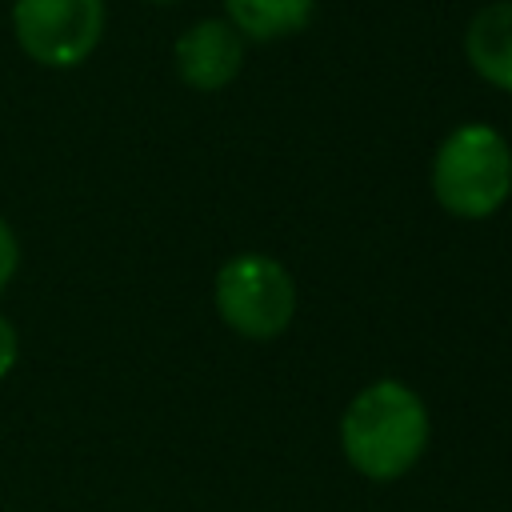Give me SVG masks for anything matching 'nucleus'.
<instances>
[{
	"instance_id": "1",
	"label": "nucleus",
	"mask_w": 512,
	"mask_h": 512,
	"mask_svg": "<svg viewBox=\"0 0 512 512\" xmlns=\"http://www.w3.org/2000/svg\"><path fill=\"white\" fill-rule=\"evenodd\" d=\"M340 448L368 480L404 476L428 448V408L400 380H376L340 416Z\"/></svg>"
},
{
	"instance_id": "10",
	"label": "nucleus",
	"mask_w": 512,
	"mask_h": 512,
	"mask_svg": "<svg viewBox=\"0 0 512 512\" xmlns=\"http://www.w3.org/2000/svg\"><path fill=\"white\" fill-rule=\"evenodd\" d=\"M156 4H172V0H156Z\"/></svg>"
},
{
	"instance_id": "8",
	"label": "nucleus",
	"mask_w": 512,
	"mask_h": 512,
	"mask_svg": "<svg viewBox=\"0 0 512 512\" xmlns=\"http://www.w3.org/2000/svg\"><path fill=\"white\" fill-rule=\"evenodd\" d=\"M16 264H20L16 236H12V228L0 220V292H4V288H8V280L16 276Z\"/></svg>"
},
{
	"instance_id": "7",
	"label": "nucleus",
	"mask_w": 512,
	"mask_h": 512,
	"mask_svg": "<svg viewBox=\"0 0 512 512\" xmlns=\"http://www.w3.org/2000/svg\"><path fill=\"white\" fill-rule=\"evenodd\" d=\"M232 24L252 40L292 36L308 24L316 0H224Z\"/></svg>"
},
{
	"instance_id": "6",
	"label": "nucleus",
	"mask_w": 512,
	"mask_h": 512,
	"mask_svg": "<svg viewBox=\"0 0 512 512\" xmlns=\"http://www.w3.org/2000/svg\"><path fill=\"white\" fill-rule=\"evenodd\" d=\"M464 52L488 84L512 92V0H496L472 16Z\"/></svg>"
},
{
	"instance_id": "4",
	"label": "nucleus",
	"mask_w": 512,
	"mask_h": 512,
	"mask_svg": "<svg viewBox=\"0 0 512 512\" xmlns=\"http://www.w3.org/2000/svg\"><path fill=\"white\" fill-rule=\"evenodd\" d=\"M12 28L36 64L72 68L100 44L104 0H16Z\"/></svg>"
},
{
	"instance_id": "5",
	"label": "nucleus",
	"mask_w": 512,
	"mask_h": 512,
	"mask_svg": "<svg viewBox=\"0 0 512 512\" xmlns=\"http://www.w3.org/2000/svg\"><path fill=\"white\" fill-rule=\"evenodd\" d=\"M244 64L240 32L224 20H200L176 40V72L200 92H216L236 80Z\"/></svg>"
},
{
	"instance_id": "9",
	"label": "nucleus",
	"mask_w": 512,
	"mask_h": 512,
	"mask_svg": "<svg viewBox=\"0 0 512 512\" xmlns=\"http://www.w3.org/2000/svg\"><path fill=\"white\" fill-rule=\"evenodd\" d=\"M16 356H20V340H16V328H12V324L0 316V380L12 372Z\"/></svg>"
},
{
	"instance_id": "3",
	"label": "nucleus",
	"mask_w": 512,
	"mask_h": 512,
	"mask_svg": "<svg viewBox=\"0 0 512 512\" xmlns=\"http://www.w3.org/2000/svg\"><path fill=\"white\" fill-rule=\"evenodd\" d=\"M216 312L248 340L280 336L296 312V284L280 260L240 252L216 272Z\"/></svg>"
},
{
	"instance_id": "2",
	"label": "nucleus",
	"mask_w": 512,
	"mask_h": 512,
	"mask_svg": "<svg viewBox=\"0 0 512 512\" xmlns=\"http://www.w3.org/2000/svg\"><path fill=\"white\" fill-rule=\"evenodd\" d=\"M432 192L460 220L492 216L512 192V148L488 124H464L436 148Z\"/></svg>"
}]
</instances>
